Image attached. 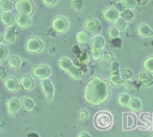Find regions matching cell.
Returning a JSON list of instances; mask_svg holds the SVG:
<instances>
[{"mask_svg":"<svg viewBox=\"0 0 153 137\" xmlns=\"http://www.w3.org/2000/svg\"><path fill=\"white\" fill-rule=\"evenodd\" d=\"M109 96H110V87H109V82L105 79L94 75L85 85L84 99L90 105L93 106L102 105L105 101H108Z\"/></svg>","mask_w":153,"mask_h":137,"instance_id":"cell-1","label":"cell"},{"mask_svg":"<svg viewBox=\"0 0 153 137\" xmlns=\"http://www.w3.org/2000/svg\"><path fill=\"white\" fill-rule=\"evenodd\" d=\"M57 64H59V68L62 71H65L67 75H69L72 79H74V80H80L81 79V76H82L81 69L78 66H75V63L71 58L62 56V57L59 58Z\"/></svg>","mask_w":153,"mask_h":137,"instance_id":"cell-2","label":"cell"},{"mask_svg":"<svg viewBox=\"0 0 153 137\" xmlns=\"http://www.w3.org/2000/svg\"><path fill=\"white\" fill-rule=\"evenodd\" d=\"M114 124V117L109 111H99L93 117V125L98 130H109Z\"/></svg>","mask_w":153,"mask_h":137,"instance_id":"cell-3","label":"cell"},{"mask_svg":"<svg viewBox=\"0 0 153 137\" xmlns=\"http://www.w3.org/2000/svg\"><path fill=\"white\" fill-rule=\"evenodd\" d=\"M14 10L18 14L31 17L35 12V4L32 0H17L14 2Z\"/></svg>","mask_w":153,"mask_h":137,"instance_id":"cell-4","label":"cell"},{"mask_svg":"<svg viewBox=\"0 0 153 137\" xmlns=\"http://www.w3.org/2000/svg\"><path fill=\"white\" fill-rule=\"evenodd\" d=\"M44 50V42L39 37H30L25 43V51L29 54H39Z\"/></svg>","mask_w":153,"mask_h":137,"instance_id":"cell-5","label":"cell"},{"mask_svg":"<svg viewBox=\"0 0 153 137\" xmlns=\"http://www.w3.org/2000/svg\"><path fill=\"white\" fill-rule=\"evenodd\" d=\"M51 27L57 33H66L69 29V21L63 15H56L51 21Z\"/></svg>","mask_w":153,"mask_h":137,"instance_id":"cell-6","label":"cell"},{"mask_svg":"<svg viewBox=\"0 0 153 137\" xmlns=\"http://www.w3.org/2000/svg\"><path fill=\"white\" fill-rule=\"evenodd\" d=\"M84 29L92 36L100 35V32H102V23L96 18H88L84 23Z\"/></svg>","mask_w":153,"mask_h":137,"instance_id":"cell-7","label":"cell"},{"mask_svg":"<svg viewBox=\"0 0 153 137\" xmlns=\"http://www.w3.org/2000/svg\"><path fill=\"white\" fill-rule=\"evenodd\" d=\"M39 86H41V89L44 94V98L47 101H51L53 98H54V93H55V88H54V85L53 82L50 81V79H42L39 80Z\"/></svg>","mask_w":153,"mask_h":137,"instance_id":"cell-8","label":"cell"},{"mask_svg":"<svg viewBox=\"0 0 153 137\" xmlns=\"http://www.w3.org/2000/svg\"><path fill=\"white\" fill-rule=\"evenodd\" d=\"M32 75H33V77L39 79V80H42V79H48V77H50V75H51V69H50V67L47 66V64H38V66L33 67V69H32Z\"/></svg>","mask_w":153,"mask_h":137,"instance_id":"cell-9","label":"cell"},{"mask_svg":"<svg viewBox=\"0 0 153 137\" xmlns=\"http://www.w3.org/2000/svg\"><path fill=\"white\" fill-rule=\"evenodd\" d=\"M20 107H22V101L18 98H10L6 102V111L10 117L16 116Z\"/></svg>","mask_w":153,"mask_h":137,"instance_id":"cell-10","label":"cell"},{"mask_svg":"<svg viewBox=\"0 0 153 137\" xmlns=\"http://www.w3.org/2000/svg\"><path fill=\"white\" fill-rule=\"evenodd\" d=\"M103 17L105 18V20L110 21V23H115L120 17H121V12L115 7V6H109L103 11Z\"/></svg>","mask_w":153,"mask_h":137,"instance_id":"cell-11","label":"cell"},{"mask_svg":"<svg viewBox=\"0 0 153 137\" xmlns=\"http://www.w3.org/2000/svg\"><path fill=\"white\" fill-rule=\"evenodd\" d=\"M4 86H5V88H6L8 92H11V93H17V92L19 91V88L22 87V86H20V82H19L16 77H13V76H7V77L4 80Z\"/></svg>","mask_w":153,"mask_h":137,"instance_id":"cell-12","label":"cell"},{"mask_svg":"<svg viewBox=\"0 0 153 137\" xmlns=\"http://www.w3.org/2000/svg\"><path fill=\"white\" fill-rule=\"evenodd\" d=\"M17 37V32H16V26H6L4 33H2V38H4V43L5 44H11L16 41Z\"/></svg>","mask_w":153,"mask_h":137,"instance_id":"cell-13","label":"cell"},{"mask_svg":"<svg viewBox=\"0 0 153 137\" xmlns=\"http://www.w3.org/2000/svg\"><path fill=\"white\" fill-rule=\"evenodd\" d=\"M136 32H137L139 37H141V38H153V30H152V27H149L145 23L137 24Z\"/></svg>","mask_w":153,"mask_h":137,"instance_id":"cell-14","label":"cell"},{"mask_svg":"<svg viewBox=\"0 0 153 137\" xmlns=\"http://www.w3.org/2000/svg\"><path fill=\"white\" fill-rule=\"evenodd\" d=\"M137 79L142 82L143 87H151L153 86V75L152 73L147 71V70H142L137 74Z\"/></svg>","mask_w":153,"mask_h":137,"instance_id":"cell-15","label":"cell"},{"mask_svg":"<svg viewBox=\"0 0 153 137\" xmlns=\"http://www.w3.org/2000/svg\"><path fill=\"white\" fill-rule=\"evenodd\" d=\"M20 86L25 91H32L35 88V80L30 75H23L20 77Z\"/></svg>","mask_w":153,"mask_h":137,"instance_id":"cell-16","label":"cell"},{"mask_svg":"<svg viewBox=\"0 0 153 137\" xmlns=\"http://www.w3.org/2000/svg\"><path fill=\"white\" fill-rule=\"evenodd\" d=\"M0 19H1V23L5 25V26H12L16 24V17L13 15V13L10 11V12H1L0 13Z\"/></svg>","mask_w":153,"mask_h":137,"instance_id":"cell-17","label":"cell"},{"mask_svg":"<svg viewBox=\"0 0 153 137\" xmlns=\"http://www.w3.org/2000/svg\"><path fill=\"white\" fill-rule=\"evenodd\" d=\"M16 25L18 27H20V29L30 27V25H31V17L18 14V17H16Z\"/></svg>","mask_w":153,"mask_h":137,"instance_id":"cell-18","label":"cell"},{"mask_svg":"<svg viewBox=\"0 0 153 137\" xmlns=\"http://www.w3.org/2000/svg\"><path fill=\"white\" fill-rule=\"evenodd\" d=\"M75 39H76V43L80 44V45L86 44V43H88V42L91 41V39H90V33H88L86 30H82V31L76 32Z\"/></svg>","mask_w":153,"mask_h":137,"instance_id":"cell-19","label":"cell"},{"mask_svg":"<svg viewBox=\"0 0 153 137\" xmlns=\"http://www.w3.org/2000/svg\"><path fill=\"white\" fill-rule=\"evenodd\" d=\"M91 48H98V49H103L105 46V39L100 36V35H96L91 38L90 41Z\"/></svg>","mask_w":153,"mask_h":137,"instance_id":"cell-20","label":"cell"},{"mask_svg":"<svg viewBox=\"0 0 153 137\" xmlns=\"http://www.w3.org/2000/svg\"><path fill=\"white\" fill-rule=\"evenodd\" d=\"M7 64L12 69H19L22 66V58L18 55H12L7 57Z\"/></svg>","mask_w":153,"mask_h":137,"instance_id":"cell-21","label":"cell"},{"mask_svg":"<svg viewBox=\"0 0 153 137\" xmlns=\"http://www.w3.org/2000/svg\"><path fill=\"white\" fill-rule=\"evenodd\" d=\"M123 77L121 75V73H111L110 76H109V82L115 86V87H118V86H122L123 85Z\"/></svg>","mask_w":153,"mask_h":137,"instance_id":"cell-22","label":"cell"},{"mask_svg":"<svg viewBox=\"0 0 153 137\" xmlns=\"http://www.w3.org/2000/svg\"><path fill=\"white\" fill-rule=\"evenodd\" d=\"M20 101H22V107L26 111V112H31L33 108H35V101L29 98V96H23L20 98Z\"/></svg>","mask_w":153,"mask_h":137,"instance_id":"cell-23","label":"cell"},{"mask_svg":"<svg viewBox=\"0 0 153 137\" xmlns=\"http://www.w3.org/2000/svg\"><path fill=\"white\" fill-rule=\"evenodd\" d=\"M127 107H129V110L133 112H139L142 108V102L139 98H131Z\"/></svg>","mask_w":153,"mask_h":137,"instance_id":"cell-24","label":"cell"},{"mask_svg":"<svg viewBox=\"0 0 153 137\" xmlns=\"http://www.w3.org/2000/svg\"><path fill=\"white\" fill-rule=\"evenodd\" d=\"M14 8V4L11 0H0V11L1 12H10Z\"/></svg>","mask_w":153,"mask_h":137,"instance_id":"cell-25","label":"cell"},{"mask_svg":"<svg viewBox=\"0 0 153 137\" xmlns=\"http://www.w3.org/2000/svg\"><path fill=\"white\" fill-rule=\"evenodd\" d=\"M90 55H91V58H92V60H94V61H99V60L103 58V56H104V51H103V49L91 48V52H90Z\"/></svg>","mask_w":153,"mask_h":137,"instance_id":"cell-26","label":"cell"},{"mask_svg":"<svg viewBox=\"0 0 153 137\" xmlns=\"http://www.w3.org/2000/svg\"><path fill=\"white\" fill-rule=\"evenodd\" d=\"M130 95L128 94V93H121L118 96H117V101H118V104L121 105V106H128V104H129V101H130Z\"/></svg>","mask_w":153,"mask_h":137,"instance_id":"cell-27","label":"cell"},{"mask_svg":"<svg viewBox=\"0 0 153 137\" xmlns=\"http://www.w3.org/2000/svg\"><path fill=\"white\" fill-rule=\"evenodd\" d=\"M133 120H135V118L133 117V114H123V127L124 129H130L133 127L134 123Z\"/></svg>","mask_w":153,"mask_h":137,"instance_id":"cell-28","label":"cell"},{"mask_svg":"<svg viewBox=\"0 0 153 137\" xmlns=\"http://www.w3.org/2000/svg\"><path fill=\"white\" fill-rule=\"evenodd\" d=\"M121 17H122L123 19H126L127 21H131V20L134 19V17H135L134 10H131V8H126V10H123V11L121 12Z\"/></svg>","mask_w":153,"mask_h":137,"instance_id":"cell-29","label":"cell"},{"mask_svg":"<svg viewBox=\"0 0 153 137\" xmlns=\"http://www.w3.org/2000/svg\"><path fill=\"white\" fill-rule=\"evenodd\" d=\"M142 67H143V70H147L149 73H153V55L145 58V61L142 63Z\"/></svg>","mask_w":153,"mask_h":137,"instance_id":"cell-30","label":"cell"},{"mask_svg":"<svg viewBox=\"0 0 153 137\" xmlns=\"http://www.w3.org/2000/svg\"><path fill=\"white\" fill-rule=\"evenodd\" d=\"M114 25H115L120 31H124V30L127 29V26H128V21H127L126 19H123L122 17H120V18L114 23Z\"/></svg>","mask_w":153,"mask_h":137,"instance_id":"cell-31","label":"cell"},{"mask_svg":"<svg viewBox=\"0 0 153 137\" xmlns=\"http://www.w3.org/2000/svg\"><path fill=\"white\" fill-rule=\"evenodd\" d=\"M7 56H8V48L5 45V44H0V64L7 60Z\"/></svg>","mask_w":153,"mask_h":137,"instance_id":"cell-32","label":"cell"},{"mask_svg":"<svg viewBox=\"0 0 153 137\" xmlns=\"http://www.w3.org/2000/svg\"><path fill=\"white\" fill-rule=\"evenodd\" d=\"M78 60L84 63V64H88L90 60H91V55L87 52V51H81L79 55H78Z\"/></svg>","mask_w":153,"mask_h":137,"instance_id":"cell-33","label":"cell"},{"mask_svg":"<svg viewBox=\"0 0 153 137\" xmlns=\"http://www.w3.org/2000/svg\"><path fill=\"white\" fill-rule=\"evenodd\" d=\"M71 7L75 11H81L84 8V2H82V0H72Z\"/></svg>","mask_w":153,"mask_h":137,"instance_id":"cell-34","label":"cell"},{"mask_svg":"<svg viewBox=\"0 0 153 137\" xmlns=\"http://www.w3.org/2000/svg\"><path fill=\"white\" fill-rule=\"evenodd\" d=\"M120 32H121V31H120L115 25H112V26H110V27L108 29V35H109L110 38L118 37V36H120Z\"/></svg>","mask_w":153,"mask_h":137,"instance_id":"cell-35","label":"cell"},{"mask_svg":"<svg viewBox=\"0 0 153 137\" xmlns=\"http://www.w3.org/2000/svg\"><path fill=\"white\" fill-rule=\"evenodd\" d=\"M88 117H90V114H88V111H87L86 108H81V110L78 112V119L81 120V122L87 120Z\"/></svg>","mask_w":153,"mask_h":137,"instance_id":"cell-36","label":"cell"},{"mask_svg":"<svg viewBox=\"0 0 153 137\" xmlns=\"http://www.w3.org/2000/svg\"><path fill=\"white\" fill-rule=\"evenodd\" d=\"M110 45L112 48L120 49L122 46V39L120 37H115V38H110Z\"/></svg>","mask_w":153,"mask_h":137,"instance_id":"cell-37","label":"cell"},{"mask_svg":"<svg viewBox=\"0 0 153 137\" xmlns=\"http://www.w3.org/2000/svg\"><path fill=\"white\" fill-rule=\"evenodd\" d=\"M122 1H123V4H124L126 8H131V10H134V8L137 6V1H136V0H122Z\"/></svg>","mask_w":153,"mask_h":137,"instance_id":"cell-38","label":"cell"},{"mask_svg":"<svg viewBox=\"0 0 153 137\" xmlns=\"http://www.w3.org/2000/svg\"><path fill=\"white\" fill-rule=\"evenodd\" d=\"M103 60L106 61V62L112 63V62L115 61V55H114L111 51H105V52H104V56H103Z\"/></svg>","mask_w":153,"mask_h":137,"instance_id":"cell-39","label":"cell"},{"mask_svg":"<svg viewBox=\"0 0 153 137\" xmlns=\"http://www.w3.org/2000/svg\"><path fill=\"white\" fill-rule=\"evenodd\" d=\"M121 75L123 77V80H129L131 77V75H133V71L130 69H128V68H124V69L121 70Z\"/></svg>","mask_w":153,"mask_h":137,"instance_id":"cell-40","label":"cell"},{"mask_svg":"<svg viewBox=\"0 0 153 137\" xmlns=\"http://www.w3.org/2000/svg\"><path fill=\"white\" fill-rule=\"evenodd\" d=\"M110 73H121L120 71V64L116 61H114L111 63V66H110Z\"/></svg>","mask_w":153,"mask_h":137,"instance_id":"cell-41","label":"cell"},{"mask_svg":"<svg viewBox=\"0 0 153 137\" xmlns=\"http://www.w3.org/2000/svg\"><path fill=\"white\" fill-rule=\"evenodd\" d=\"M42 2H43L45 6H48V7H54V6L57 5L59 0H42Z\"/></svg>","mask_w":153,"mask_h":137,"instance_id":"cell-42","label":"cell"},{"mask_svg":"<svg viewBox=\"0 0 153 137\" xmlns=\"http://www.w3.org/2000/svg\"><path fill=\"white\" fill-rule=\"evenodd\" d=\"M126 89H133L134 88V85H133V81H130V79L129 80H124L123 81V85H122Z\"/></svg>","mask_w":153,"mask_h":137,"instance_id":"cell-43","label":"cell"},{"mask_svg":"<svg viewBox=\"0 0 153 137\" xmlns=\"http://www.w3.org/2000/svg\"><path fill=\"white\" fill-rule=\"evenodd\" d=\"M120 12H122L123 10H126V6H124V4H123V1H115V5H114Z\"/></svg>","mask_w":153,"mask_h":137,"instance_id":"cell-44","label":"cell"},{"mask_svg":"<svg viewBox=\"0 0 153 137\" xmlns=\"http://www.w3.org/2000/svg\"><path fill=\"white\" fill-rule=\"evenodd\" d=\"M7 77V73H6V69L0 64V80H5Z\"/></svg>","mask_w":153,"mask_h":137,"instance_id":"cell-45","label":"cell"},{"mask_svg":"<svg viewBox=\"0 0 153 137\" xmlns=\"http://www.w3.org/2000/svg\"><path fill=\"white\" fill-rule=\"evenodd\" d=\"M72 52H73V54H75V55H79V54L81 52L80 46H79V45H74V46L72 48Z\"/></svg>","mask_w":153,"mask_h":137,"instance_id":"cell-46","label":"cell"},{"mask_svg":"<svg viewBox=\"0 0 153 137\" xmlns=\"http://www.w3.org/2000/svg\"><path fill=\"white\" fill-rule=\"evenodd\" d=\"M133 85H134V88H140V87H142V82H141L139 79L134 80V81H133Z\"/></svg>","mask_w":153,"mask_h":137,"instance_id":"cell-47","label":"cell"},{"mask_svg":"<svg viewBox=\"0 0 153 137\" xmlns=\"http://www.w3.org/2000/svg\"><path fill=\"white\" fill-rule=\"evenodd\" d=\"M76 137H92L88 132H86V131H81V132H79L78 133V136Z\"/></svg>","mask_w":153,"mask_h":137,"instance_id":"cell-48","label":"cell"},{"mask_svg":"<svg viewBox=\"0 0 153 137\" xmlns=\"http://www.w3.org/2000/svg\"><path fill=\"white\" fill-rule=\"evenodd\" d=\"M136 1H137V5H146L148 4L149 0H136Z\"/></svg>","mask_w":153,"mask_h":137,"instance_id":"cell-49","label":"cell"},{"mask_svg":"<svg viewBox=\"0 0 153 137\" xmlns=\"http://www.w3.org/2000/svg\"><path fill=\"white\" fill-rule=\"evenodd\" d=\"M27 137H41V136H38V133H36V132H30L27 135Z\"/></svg>","mask_w":153,"mask_h":137,"instance_id":"cell-50","label":"cell"},{"mask_svg":"<svg viewBox=\"0 0 153 137\" xmlns=\"http://www.w3.org/2000/svg\"><path fill=\"white\" fill-rule=\"evenodd\" d=\"M4 42V38H2V35H0V44Z\"/></svg>","mask_w":153,"mask_h":137,"instance_id":"cell-51","label":"cell"},{"mask_svg":"<svg viewBox=\"0 0 153 137\" xmlns=\"http://www.w3.org/2000/svg\"><path fill=\"white\" fill-rule=\"evenodd\" d=\"M114 1H122V0H114Z\"/></svg>","mask_w":153,"mask_h":137,"instance_id":"cell-52","label":"cell"},{"mask_svg":"<svg viewBox=\"0 0 153 137\" xmlns=\"http://www.w3.org/2000/svg\"><path fill=\"white\" fill-rule=\"evenodd\" d=\"M152 46H153V39H152Z\"/></svg>","mask_w":153,"mask_h":137,"instance_id":"cell-53","label":"cell"},{"mask_svg":"<svg viewBox=\"0 0 153 137\" xmlns=\"http://www.w3.org/2000/svg\"><path fill=\"white\" fill-rule=\"evenodd\" d=\"M151 137H153V135H152V136H151Z\"/></svg>","mask_w":153,"mask_h":137,"instance_id":"cell-54","label":"cell"}]
</instances>
